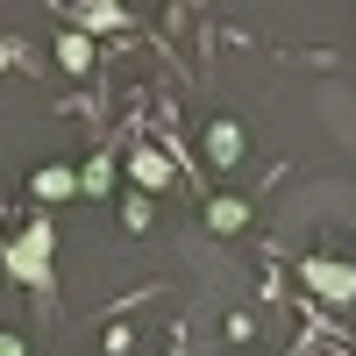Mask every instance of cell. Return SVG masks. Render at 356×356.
I'll return each instance as SVG.
<instances>
[{
  "instance_id": "6da1fadb",
  "label": "cell",
  "mask_w": 356,
  "mask_h": 356,
  "mask_svg": "<svg viewBox=\"0 0 356 356\" xmlns=\"http://www.w3.org/2000/svg\"><path fill=\"white\" fill-rule=\"evenodd\" d=\"M50 250H57V228L50 221H29L22 235H8V250H0V264H8V271L29 285V292H50Z\"/></svg>"
},
{
  "instance_id": "7a4b0ae2",
  "label": "cell",
  "mask_w": 356,
  "mask_h": 356,
  "mask_svg": "<svg viewBox=\"0 0 356 356\" xmlns=\"http://www.w3.org/2000/svg\"><path fill=\"white\" fill-rule=\"evenodd\" d=\"M300 278H307V292H321V300H356V264H342V257H300Z\"/></svg>"
},
{
  "instance_id": "3957f363",
  "label": "cell",
  "mask_w": 356,
  "mask_h": 356,
  "mask_svg": "<svg viewBox=\"0 0 356 356\" xmlns=\"http://www.w3.org/2000/svg\"><path fill=\"white\" fill-rule=\"evenodd\" d=\"M129 186H136L143 200H150V193H164V186H171V157L157 150V143H136V150H129Z\"/></svg>"
},
{
  "instance_id": "277c9868",
  "label": "cell",
  "mask_w": 356,
  "mask_h": 356,
  "mask_svg": "<svg viewBox=\"0 0 356 356\" xmlns=\"http://www.w3.org/2000/svg\"><path fill=\"white\" fill-rule=\"evenodd\" d=\"M29 186H36V200H72V193H79V171H72V164H43Z\"/></svg>"
},
{
  "instance_id": "5b68a950",
  "label": "cell",
  "mask_w": 356,
  "mask_h": 356,
  "mask_svg": "<svg viewBox=\"0 0 356 356\" xmlns=\"http://www.w3.org/2000/svg\"><path fill=\"white\" fill-rule=\"evenodd\" d=\"M207 157H214V164H235V157H243V129H235V122H214V129H207Z\"/></svg>"
},
{
  "instance_id": "8992f818",
  "label": "cell",
  "mask_w": 356,
  "mask_h": 356,
  "mask_svg": "<svg viewBox=\"0 0 356 356\" xmlns=\"http://www.w3.org/2000/svg\"><path fill=\"white\" fill-rule=\"evenodd\" d=\"M79 29H129V8H114V0H86Z\"/></svg>"
},
{
  "instance_id": "52a82bcc",
  "label": "cell",
  "mask_w": 356,
  "mask_h": 356,
  "mask_svg": "<svg viewBox=\"0 0 356 356\" xmlns=\"http://www.w3.org/2000/svg\"><path fill=\"white\" fill-rule=\"evenodd\" d=\"M57 65H65V72H86V65H93V43H86L79 29H65V36H57Z\"/></svg>"
},
{
  "instance_id": "ba28073f",
  "label": "cell",
  "mask_w": 356,
  "mask_h": 356,
  "mask_svg": "<svg viewBox=\"0 0 356 356\" xmlns=\"http://www.w3.org/2000/svg\"><path fill=\"white\" fill-rule=\"evenodd\" d=\"M79 193H114V164L107 157H86L79 164Z\"/></svg>"
},
{
  "instance_id": "9c48e42d",
  "label": "cell",
  "mask_w": 356,
  "mask_h": 356,
  "mask_svg": "<svg viewBox=\"0 0 356 356\" xmlns=\"http://www.w3.org/2000/svg\"><path fill=\"white\" fill-rule=\"evenodd\" d=\"M207 221L228 235V228H243V221H250V207H243V200H214V207H207Z\"/></svg>"
},
{
  "instance_id": "30bf717a",
  "label": "cell",
  "mask_w": 356,
  "mask_h": 356,
  "mask_svg": "<svg viewBox=\"0 0 356 356\" xmlns=\"http://www.w3.org/2000/svg\"><path fill=\"white\" fill-rule=\"evenodd\" d=\"M122 221H129V228H150V200L129 193V200H122Z\"/></svg>"
},
{
  "instance_id": "8fae6325",
  "label": "cell",
  "mask_w": 356,
  "mask_h": 356,
  "mask_svg": "<svg viewBox=\"0 0 356 356\" xmlns=\"http://www.w3.org/2000/svg\"><path fill=\"white\" fill-rule=\"evenodd\" d=\"M0 356H22V342H15V335H0Z\"/></svg>"
},
{
  "instance_id": "7c38bea8",
  "label": "cell",
  "mask_w": 356,
  "mask_h": 356,
  "mask_svg": "<svg viewBox=\"0 0 356 356\" xmlns=\"http://www.w3.org/2000/svg\"><path fill=\"white\" fill-rule=\"evenodd\" d=\"M8 57H15V43H0V72H8Z\"/></svg>"
},
{
  "instance_id": "4fadbf2b",
  "label": "cell",
  "mask_w": 356,
  "mask_h": 356,
  "mask_svg": "<svg viewBox=\"0 0 356 356\" xmlns=\"http://www.w3.org/2000/svg\"><path fill=\"white\" fill-rule=\"evenodd\" d=\"M0 250H8V235H0Z\"/></svg>"
}]
</instances>
